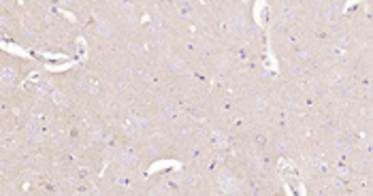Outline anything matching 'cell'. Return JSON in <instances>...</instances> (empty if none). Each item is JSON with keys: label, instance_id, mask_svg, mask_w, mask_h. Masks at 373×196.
Segmentation results:
<instances>
[{"label": "cell", "instance_id": "1", "mask_svg": "<svg viewBox=\"0 0 373 196\" xmlns=\"http://www.w3.org/2000/svg\"><path fill=\"white\" fill-rule=\"evenodd\" d=\"M217 177H220L217 181H220L222 192H226V194H233V192L237 190V185H239V181H237V177H235V173L229 171V169H222Z\"/></svg>", "mask_w": 373, "mask_h": 196}, {"label": "cell", "instance_id": "2", "mask_svg": "<svg viewBox=\"0 0 373 196\" xmlns=\"http://www.w3.org/2000/svg\"><path fill=\"white\" fill-rule=\"evenodd\" d=\"M13 70L11 68H5V70H0V81H5V84H11L13 81Z\"/></svg>", "mask_w": 373, "mask_h": 196}]
</instances>
